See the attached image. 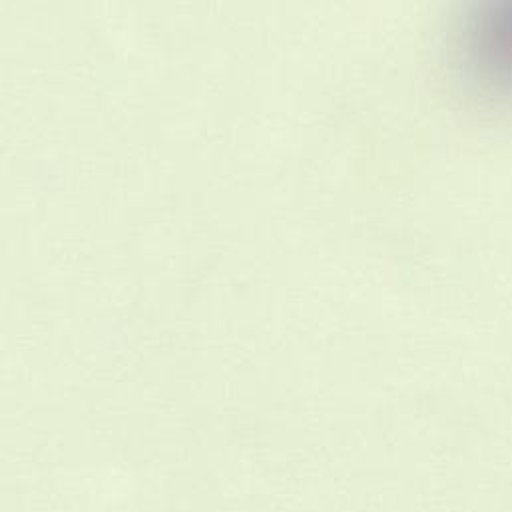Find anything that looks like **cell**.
I'll return each instance as SVG.
<instances>
[{
  "label": "cell",
  "mask_w": 512,
  "mask_h": 512,
  "mask_svg": "<svg viewBox=\"0 0 512 512\" xmlns=\"http://www.w3.org/2000/svg\"><path fill=\"white\" fill-rule=\"evenodd\" d=\"M463 54L473 82L512 98V2L477 8L465 26Z\"/></svg>",
  "instance_id": "1"
}]
</instances>
